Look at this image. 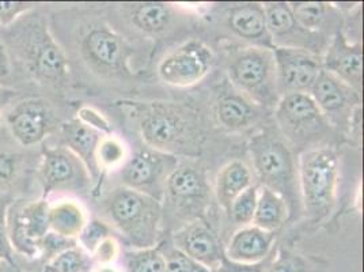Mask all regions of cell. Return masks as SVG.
I'll return each instance as SVG.
<instances>
[{
  "instance_id": "1",
  "label": "cell",
  "mask_w": 364,
  "mask_h": 272,
  "mask_svg": "<svg viewBox=\"0 0 364 272\" xmlns=\"http://www.w3.org/2000/svg\"><path fill=\"white\" fill-rule=\"evenodd\" d=\"M10 56L23 73L37 83L61 89L70 78V61L65 51L38 14L21 16L10 26L4 41Z\"/></svg>"
},
{
  "instance_id": "2",
  "label": "cell",
  "mask_w": 364,
  "mask_h": 272,
  "mask_svg": "<svg viewBox=\"0 0 364 272\" xmlns=\"http://www.w3.org/2000/svg\"><path fill=\"white\" fill-rule=\"evenodd\" d=\"M253 167L262 187L283 197L289 206V219L298 218L302 210L298 162L289 142L279 131H262L249 145Z\"/></svg>"
},
{
  "instance_id": "3",
  "label": "cell",
  "mask_w": 364,
  "mask_h": 272,
  "mask_svg": "<svg viewBox=\"0 0 364 272\" xmlns=\"http://www.w3.org/2000/svg\"><path fill=\"white\" fill-rule=\"evenodd\" d=\"M137 127L147 147L167 154L192 152L200 130L195 116L170 103H149L136 109Z\"/></svg>"
},
{
  "instance_id": "4",
  "label": "cell",
  "mask_w": 364,
  "mask_h": 272,
  "mask_svg": "<svg viewBox=\"0 0 364 272\" xmlns=\"http://www.w3.org/2000/svg\"><path fill=\"white\" fill-rule=\"evenodd\" d=\"M109 221L135 249L154 248L161 236L162 204L156 199L119 187L104 200Z\"/></svg>"
},
{
  "instance_id": "5",
  "label": "cell",
  "mask_w": 364,
  "mask_h": 272,
  "mask_svg": "<svg viewBox=\"0 0 364 272\" xmlns=\"http://www.w3.org/2000/svg\"><path fill=\"white\" fill-rule=\"evenodd\" d=\"M302 210L311 222L333 211L338 185V155L331 147H313L298 162Z\"/></svg>"
},
{
  "instance_id": "6",
  "label": "cell",
  "mask_w": 364,
  "mask_h": 272,
  "mask_svg": "<svg viewBox=\"0 0 364 272\" xmlns=\"http://www.w3.org/2000/svg\"><path fill=\"white\" fill-rule=\"evenodd\" d=\"M75 51L92 74L113 79L131 75V51L107 21L86 18L75 36Z\"/></svg>"
},
{
  "instance_id": "7",
  "label": "cell",
  "mask_w": 364,
  "mask_h": 272,
  "mask_svg": "<svg viewBox=\"0 0 364 272\" xmlns=\"http://www.w3.org/2000/svg\"><path fill=\"white\" fill-rule=\"evenodd\" d=\"M231 85L262 109H274L280 100L276 83L273 49L246 46L235 51L228 63Z\"/></svg>"
},
{
  "instance_id": "8",
  "label": "cell",
  "mask_w": 364,
  "mask_h": 272,
  "mask_svg": "<svg viewBox=\"0 0 364 272\" xmlns=\"http://www.w3.org/2000/svg\"><path fill=\"white\" fill-rule=\"evenodd\" d=\"M274 120L282 136L295 146H306L329 135L332 125L310 94H289L274 106Z\"/></svg>"
},
{
  "instance_id": "9",
  "label": "cell",
  "mask_w": 364,
  "mask_h": 272,
  "mask_svg": "<svg viewBox=\"0 0 364 272\" xmlns=\"http://www.w3.org/2000/svg\"><path fill=\"white\" fill-rule=\"evenodd\" d=\"M49 204L44 199L37 202H14L7 210V237L13 251L22 256L41 255V242L49 230Z\"/></svg>"
},
{
  "instance_id": "10",
  "label": "cell",
  "mask_w": 364,
  "mask_h": 272,
  "mask_svg": "<svg viewBox=\"0 0 364 272\" xmlns=\"http://www.w3.org/2000/svg\"><path fill=\"white\" fill-rule=\"evenodd\" d=\"M177 165L178 159L176 155L144 146L124 162L122 187L162 202L167 177Z\"/></svg>"
},
{
  "instance_id": "11",
  "label": "cell",
  "mask_w": 364,
  "mask_h": 272,
  "mask_svg": "<svg viewBox=\"0 0 364 272\" xmlns=\"http://www.w3.org/2000/svg\"><path fill=\"white\" fill-rule=\"evenodd\" d=\"M37 179L43 188V199L53 192H79L89 188L91 176L85 164L64 146L44 147Z\"/></svg>"
},
{
  "instance_id": "12",
  "label": "cell",
  "mask_w": 364,
  "mask_h": 272,
  "mask_svg": "<svg viewBox=\"0 0 364 272\" xmlns=\"http://www.w3.org/2000/svg\"><path fill=\"white\" fill-rule=\"evenodd\" d=\"M213 51L198 40L177 46L158 64V76L174 88H189L208 75L213 67Z\"/></svg>"
},
{
  "instance_id": "13",
  "label": "cell",
  "mask_w": 364,
  "mask_h": 272,
  "mask_svg": "<svg viewBox=\"0 0 364 272\" xmlns=\"http://www.w3.org/2000/svg\"><path fill=\"white\" fill-rule=\"evenodd\" d=\"M4 122L16 145L29 149L44 142L58 125V117L44 98L16 103L4 116Z\"/></svg>"
},
{
  "instance_id": "14",
  "label": "cell",
  "mask_w": 364,
  "mask_h": 272,
  "mask_svg": "<svg viewBox=\"0 0 364 272\" xmlns=\"http://www.w3.org/2000/svg\"><path fill=\"white\" fill-rule=\"evenodd\" d=\"M262 7L273 48L304 49L322 58L332 38L304 29L294 18L289 1H267Z\"/></svg>"
},
{
  "instance_id": "15",
  "label": "cell",
  "mask_w": 364,
  "mask_h": 272,
  "mask_svg": "<svg viewBox=\"0 0 364 272\" xmlns=\"http://www.w3.org/2000/svg\"><path fill=\"white\" fill-rule=\"evenodd\" d=\"M276 83L280 98L289 94H309L321 70L322 58L295 48H273Z\"/></svg>"
},
{
  "instance_id": "16",
  "label": "cell",
  "mask_w": 364,
  "mask_h": 272,
  "mask_svg": "<svg viewBox=\"0 0 364 272\" xmlns=\"http://www.w3.org/2000/svg\"><path fill=\"white\" fill-rule=\"evenodd\" d=\"M309 94L329 124L338 128L348 125L352 115L362 103L359 91L353 90L346 82L323 68Z\"/></svg>"
},
{
  "instance_id": "17",
  "label": "cell",
  "mask_w": 364,
  "mask_h": 272,
  "mask_svg": "<svg viewBox=\"0 0 364 272\" xmlns=\"http://www.w3.org/2000/svg\"><path fill=\"white\" fill-rule=\"evenodd\" d=\"M220 23L245 44L273 49L267 26V16L261 3L228 4L220 13Z\"/></svg>"
},
{
  "instance_id": "18",
  "label": "cell",
  "mask_w": 364,
  "mask_h": 272,
  "mask_svg": "<svg viewBox=\"0 0 364 272\" xmlns=\"http://www.w3.org/2000/svg\"><path fill=\"white\" fill-rule=\"evenodd\" d=\"M208 197L204 173L198 167L183 162L167 177L165 197L171 206L183 212L203 211Z\"/></svg>"
},
{
  "instance_id": "19",
  "label": "cell",
  "mask_w": 364,
  "mask_h": 272,
  "mask_svg": "<svg viewBox=\"0 0 364 272\" xmlns=\"http://www.w3.org/2000/svg\"><path fill=\"white\" fill-rule=\"evenodd\" d=\"M322 68L346 82L353 90L363 88V49L360 43H349L343 31L334 34L325 53Z\"/></svg>"
},
{
  "instance_id": "20",
  "label": "cell",
  "mask_w": 364,
  "mask_h": 272,
  "mask_svg": "<svg viewBox=\"0 0 364 272\" xmlns=\"http://www.w3.org/2000/svg\"><path fill=\"white\" fill-rule=\"evenodd\" d=\"M174 248L215 272L225 257V248L207 224L196 219L173 236Z\"/></svg>"
},
{
  "instance_id": "21",
  "label": "cell",
  "mask_w": 364,
  "mask_h": 272,
  "mask_svg": "<svg viewBox=\"0 0 364 272\" xmlns=\"http://www.w3.org/2000/svg\"><path fill=\"white\" fill-rule=\"evenodd\" d=\"M277 231H267L257 226H243L232 234L225 256L235 263H259L273 252Z\"/></svg>"
},
{
  "instance_id": "22",
  "label": "cell",
  "mask_w": 364,
  "mask_h": 272,
  "mask_svg": "<svg viewBox=\"0 0 364 272\" xmlns=\"http://www.w3.org/2000/svg\"><path fill=\"white\" fill-rule=\"evenodd\" d=\"M122 10L131 25L146 36H161L171 31L178 19L177 10L159 1L122 4Z\"/></svg>"
},
{
  "instance_id": "23",
  "label": "cell",
  "mask_w": 364,
  "mask_h": 272,
  "mask_svg": "<svg viewBox=\"0 0 364 272\" xmlns=\"http://www.w3.org/2000/svg\"><path fill=\"white\" fill-rule=\"evenodd\" d=\"M296 22L311 33L333 38L341 31V14L332 3L325 1H289Z\"/></svg>"
},
{
  "instance_id": "24",
  "label": "cell",
  "mask_w": 364,
  "mask_h": 272,
  "mask_svg": "<svg viewBox=\"0 0 364 272\" xmlns=\"http://www.w3.org/2000/svg\"><path fill=\"white\" fill-rule=\"evenodd\" d=\"M61 139L64 147L74 152L89 170L91 179H95L100 172L97 165V147L102 139L101 132L74 119L61 125Z\"/></svg>"
},
{
  "instance_id": "25",
  "label": "cell",
  "mask_w": 364,
  "mask_h": 272,
  "mask_svg": "<svg viewBox=\"0 0 364 272\" xmlns=\"http://www.w3.org/2000/svg\"><path fill=\"white\" fill-rule=\"evenodd\" d=\"M262 110L241 93H225L216 101L215 116L228 131H243L259 120Z\"/></svg>"
},
{
  "instance_id": "26",
  "label": "cell",
  "mask_w": 364,
  "mask_h": 272,
  "mask_svg": "<svg viewBox=\"0 0 364 272\" xmlns=\"http://www.w3.org/2000/svg\"><path fill=\"white\" fill-rule=\"evenodd\" d=\"M253 185V174L242 161H231L222 167L216 177L215 195L219 206L230 211L232 202Z\"/></svg>"
},
{
  "instance_id": "27",
  "label": "cell",
  "mask_w": 364,
  "mask_h": 272,
  "mask_svg": "<svg viewBox=\"0 0 364 272\" xmlns=\"http://www.w3.org/2000/svg\"><path fill=\"white\" fill-rule=\"evenodd\" d=\"M48 222L52 233L77 241L80 231L87 224V216L79 203L74 200H61L49 206Z\"/></svg>"
},
{
  "instance_id": "28",
  "label": "cell",
  "mask_w": 364,
  "mask_h": 272,
  "mask_svg": "<svg viewBox=\"0 0 364 272\" xmlns=\"http://www.w3.org/2000/svg\"><path fill=\"white\" fill-rule=\"evenodd\" d=\"M289 216V206L283 197L265 187L258 189L253 226L267 231H277L286 224Z\"/></svg>"
},
{
  "instance_id": "29",
  "label": "cell",
  "mask_w": 364,
  "mask_h": 272,
  "mask_svg": "<svg viewBox=\"0 0 364 272\" xmlns=\"http://www.w3.org/2000/svg\"><path fill=\"white\" fill-rule=\"evenodd\" d=\"M23 173V152L13 146L0 143V197H10V192L21 182Z\"/></svg>"
},
{
  "instance_id": "30",
  "label": "cell",
  "mask_w": 364,
  "mask_h": 272,
  "mask_svg": "<svg viewBox=\"0 0 364 272\" xmlns=\"http://www.w3.org/2000/svg\"><path fill=\"white\" fill-rule=\"evenodd\" d=\"M127 272H165L166 260L159 248L128 251L124 255Z\"/></svg>"
},
{
  "instance_id": "31",
  "label": "cell",
  "mask_w": 364,
  "mask_h": 272,
  "mask_svg": "<svg viewBox=\"0 0 364 272\" xmlns=\"http://www.w3.org/2000/svg\"><path fill=\"white\" fill-rule=\"evenodd\" d=\"M127 161V149L120 139L114 136H102L97 147L98 169H113L120 167Z\"/></svg>"
},
{
  "instance_id": "32",
  "label": "cell",
  "mask_w": 364,
  "mask_h": 272,
  "mask_svg": "<svg viewBox=\"0 0 364 272\" xmlns=\"http://www.w3.org/2000/svg\"><path fill=\"white\" fill-rule=\"evenodd\" d=\"M87 268V257L79 246L63 251L49 258L43 272H85Z\"/></svg>"
},
{
  "instance_id": "33",
  "label": "cell",
  "mask_w": 364,
  "mask_h": 272,
  "mask_svg": "<svg viewBox=\"0 0 364 272\" xmlns=\"http://www.w3.org/2000/svg\"><path fill=\"white\" fill-rule=\"evenodd\" d=\"M265 272H316V266L304 255L280 248Z\"/></svg>"
},
{
  "instance_id": "34",
  "label": "cell",
  "mask_w": 364,
  "mask_h": 272,
  "mask_svg": "<svg viewBox=\"0 0 364 272\" xmlns=\"http://www.w3.org/2000/svg\"><path fill=\"white\" fill-rule=\"evenodd\" d=\"M258 189L257 185L253 184L232 202L228 214L235 224L249 226L253 222L257 206Z\"/></svg>"
},
{
  "instance_id": "35",
  "label": "cell",
  "mask_w": 364,
  "mask_h": 272,
  "mask_svg": "<svg viewBox=\"0 0 364 272\" xmlns=\"http://www.w3.org/2000/svg\"><path fill=\"white\" fill-rule=\"evenodd\" d=\"M110 236H112V231L107 224L101 219H91L90 222H87L86 226L83 227V230L80 231L77 242H80L82 246L89 253H92L95 248Z\"/></svg>"
},
{
  "instance_id": "36",
  "label": "cell",
  "mask_w": 364,
  "mask_h": 272,
  "mask_svg": "<svg viewBox=\"0 0 364 272\" xmlns=\"http://www.w3.org/2000/svg\"><path fill=\"white\" fill-rule=\"evenodd\" d=\"M162 253L166 260L165 272H213L174 246Z\"/></svg>"
},
{
  "instance_id": "37",
  "label": "cell",
  "mask_w": 364,
  "mask_h": 272,
  "mask_svg": "<svg viewBox=\"0 0 364 272\" xmlns=\"http://www.w3.org/2000/svg\"><path fill=\"white\" fill-rule=\"evenodd\" d=\"M13 203L11 197H0V263H7L14 266V251L10 245L7 237V210L9 206Z\"/></svg>"
},
{
  "instance_id": "38",
  "label": "cell",
  "mask_w": 364,
  "mask_h": 272,
  "mask_svg": "<svg viewBox=\"0 0 364 272\" xmlns=\"http://www.w3.org/2000/svg\"><path fill=\"white\" fill-rule=\"evenodd\" d=\"M34 3L0 1V26H11L19 18L34 10Z\"/></svg>"
},
{
  "instance_id": "39",
  "label": "cell",
  "mask_w": 364,
  "mask_h": 272,
  "mask_svg": "<svg viewBox=\"0 0 364 272\" xmlns=\"http://www.w3.org/2000/svg\"><path fill=\"white\" fill-rule=\"evenodd\" d=\"M77 120L89 125L90 128L101 134L109 135L112 132V125L107 117L101 112H98L97 109L90 106H82L77 110Z\"/></svg>"
},
{
  "instance_id": "40",
  "label": "cell",
  "mask_w": 364,
  "mask_h": 272,
  "mask_svg": "<svg viewBox=\"0 0 364 272\" xmlns=\"http://www.w3.org/2000/svg\"><path fill=\"white\" fill-rule=\"evenodd\" d=\"M273 255H274V251L265 260L259 263H235L225 256L215 272H265L272 260Z\"/></svg>"
},
{
  "instance_id": "41",
  "label": "cell",
  "mask_w": 364,
  "mask_h": 272,
  "mask_svg": "<svg viewBox=\"0 0 364 272\" xmlns=\"http://www.w3.org/2000/svg\"><path fill=\"white\" fill-rule=\"evenodd\" d=\"M119 253H120L119 242L113 236H110L101 242L91 255L98 264H112L117 258Z\"/></svg>"
},
{
  "instance_id": "42",
  "label": "cell",
  "mask_w": 364,
  "mask_h": 272,
  "mask_svg": "<svg viewBox=\"0 0 364 272\" xmlns=\"http://www.w3.org/2000/svg\"><path fill=\"white\" fill-rule=\"evenodd\" d=\"M14 75V61L3 40H0V86L7 88Z\"/></svg>"
},
{
  "instance_id": "43",
  "label": "cell",
  "mask_w": 364,
  "mask_h": 272,
  "mask_svg": "<svg viewBox=\"0 0 364 272\" xmlns=\"http://www.w3.org/2000/svg\"><path fill=\"white\" fill-rule=\"evenodd\" d=\"M14 97H16V91L13 89L0 86V125H1V121H3V110Z\"/></svg>"
},
{
  "instance_id": "44",
  "label": "cell",
  "mask_w": 364,
  "mask_h": 272,
  "mask_svg": "<svg viewBox=\"0 0 364 272\" xmlns=\"http://www.w3.org/2000/svg\"><path fill=\"white\" fill-rule=\"evenodd\" d=\"M90 272H122L120 268L114 267L113 264H98V267L92 268Z\"/></svg>"
},
{
  "instance_id": "45",
  "label": "cell",
  "mask_w": 364,
  "mask_h": 272,
  "mask_svg": "<svg viewBox=\"0 0 364 272\" xmlns=\"http://www.w3.org/2000/svg\"><path fill=\"white\" fill-rule=\"evenodd\" d=\"M0 272H21L19 268L16 267V264L11 266V264H7V263H1V267H0Z\"/></svg>"
},
{
  "instance_id": "46",
  "label": "cell",
  "mask_w": 364,
  "mask_h": 272,
  "mask_svg": "<svg viewBox=\"0 0 364 272\" xmlns=\"http://www.w3.org/2000/svg\"><path fill=\"white\" fill-rule=\"evenodd\" d=\"M0 267H1V263H0Z\"/></svg>"
}]
</instances>
